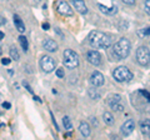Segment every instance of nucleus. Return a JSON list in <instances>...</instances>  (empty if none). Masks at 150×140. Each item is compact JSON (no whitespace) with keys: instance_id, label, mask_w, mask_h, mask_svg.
<instances>
[{"instance_id":"obj_1","label":"nucleus","mask_w":150,"mask_h":140,"mask_svg":"<svg viewBox=\"0 0 150 140\" xmlns=\"http://www.w3.org/2000/svg\"><path fill=\"white\" fill-rule=\"evenodd\" d=\"M88 41L94 49H108L112 44V38L109 34L95 30L89 34Z\"/></svg>"},{"instance_id":"obj_2","label":"nucleus","mask_w":150,"mask_h":140,"mask_svg":"<svg viewBox=\"0 0 150 140\" xmlns=\"http://www.w3.org/2000/svg\"><path fill=\"white\" fill-rule=\"evenodd\" d=\"M130 49H131L130 41L126 38H120L112 45V54H114L116 60H124L125 58L129 57Z\"/></svg>"},{"instance_id":"obj_3","label":"nucleus","mask_w":150,"mask_h":140,"mask_svg":"<svg viewBox=\"0 0 150 140\" xmlns=\"http://www.w3.org/2000/svg\"><path fill=\"white\" fill-rule=\"evenodd\" d=\"M64 65L68 69H76L79 66V55L71 49H67L64 51Z\"/></svg>"},{"instance_id":"obj_4","label":"nucleus","mask_w":150,"mask_h":140,"mask_svg":"<svg viewBox=\"0 0 150 140\" xmlns=\"http://www.w3.org/2000/svg\"><path fill=\"white\" fill-rule=\"evenodd\" d=\"M112 76L118 83H125V81H130L134 78V74L126 66H118L112 71Z\"/></svg>"},{"instance_id":"obj_5","label":"nucleus","mask_w":150,"mask_h":140,"mask_svg":"<svg viewBox=\"0 0 150 140\" xmlns=\"http://www.w3.org/2000/svg\"><path fill=\"white\" fill-rule=\"evenodd\" d=\"M137 62L142 66H149L150 65V50L146 46H139L137 50Z\"/></svg>"},{"instance_id":"obj_6","label":"nucleus","mask_w":150,"mask_h":140,"mask_svg":"<svg viewBox=\"0 0 150 140\" xmlns=\"http://www.w3.org/2000/svg\"><path fill=\"white\" fill-rule=\"evenodd\" d=\"M55 60L49 57V55H44L43 58L40 59V68L44 73H51L55 70Z\"/></svg>"},{"instance_id":"obj_7","label":"nucleus","mask_w":150,"mask_h":140,"mask_svg":"<svg viewBox=\"0 0 150 140\" xmlns=\"http://www.w3.org/2000/svg\"><path fill=\"white\" fill-rule=\"evenodd\" d=\"M86 60L94 66H99L101 64V55L98 50H89L86 54Z\"/></svg>"},{"instance_id":"obj_8","label":"nucleus","mask_w":150,"mask_h":140,"mask_svg":"<svg viewBox=\"0 0 150 140\" xmlns=\"http://www.w3.org/2000/svg\"><path fill=\"white\" fill-rule=\"evenodd\" d=\"M56 10H58L59 14H62V15H64V16H71L74 14L71 6H70V4L67 3V1H64V0H60V1L58 3Z\"/></svg>"},{"instance_id":"obj_9","label":"nucleus","mask_w":150,"mask_h":140,"mask_svg":"<svg viewBox=\"0 0 150 140\" xmlns=\"http://www.w3.org/2000/svg\"><path fill=\"white\" fill-rule=\"evenodd\" d=\"M134 129H135V121L133 119H128L123 125H121L120 133L123 136H129V135L134 132Z\"/></svg>"},{"instance_id":"obj_10","label":"nucleus","mask_w":150,"mask_h":140,"mask_svg":"<svg viewBox=\"0 0 150 140\" xmlns=\"http://www.w3.org/2000/svg\"><path fill=\"white\" fill-rule=\"evenodd\" d=\"M104 81H105V79H104V75L100 73V71H98V70H95L93 74H91V76H90V84L94 86V88H99V86H103L104 85Z\"/></svg>"},{"instance_id":"obj_11","label":"nucleus","mask_w":150,"mask_h":140,"mask_svg":"<svg viewBox=\"0 0 150 140\" xmlns=\"http://www.w3.org/2000/svg\"><path fill=\"white\" fill-rule=\"evenodd\" d=\"M73 4V6L75 8V10L79 11L80 14H86L88 13V6L85 5L84 0H70Z\"/></svg>"},{"instance_id":"obj_12","label":"nucleus","mask_w":150,"mask_h":140,"mask_svg":"<svg viewBox=\"0 0 150 140\" xmlns=\"http://www.w3.org/2000/svg\"><path fill=\"white\" fill-rule=\"evenodd\" d=\"M140 127V132L143 135H145L146 138H150V119H144L140 121L139 124Z\"/></svg>"},{"instance_id":"obj_13","label":"nucleus","mask_w":150,"mask_h":140,"mask_svg":"<svg viewBox=\"0 0 150 140\" xmlns=\"http://www.w3.org/2000/svg\"><path fill=\"white\" fill-rule=\"evenodd\" d=\"M43 46L45 50L50 51V53H54V51L58 50V44H56L53 39H49V38L43 41Z\"/></svg>"},{"instance_id":"obj_14","label":"nucleus","mask_w":150,"mask_h":140,"mask_svg":"<svg viewBox=\"0 0 150 140\" xmlns=\"http://www.w3.org/2000/svg\"><path fill=\"white\" fill-rule=\"evenodd\" d=\"M79 130H80V134L84 138L90 136V134H91L90 125H89V123H86V121H81L80 125H79Z\"/></svg>"},{"instance_id":"obj_15","label":"nucleus","mask_w":150,"mask_h":140,"mask_svg":"<svg viewBox=\"0 0 150 140\" xmlns=\"http://www.w3.org/2000/svg\"><path fill=\"white\" fill-rule=\"evenodd\" d=\"M99 9L101 13L106 14V15H115L116 13H118V6L116 5H112L111 8H108L105 5H103V4H99Z\"/></svg>"},{"instance_id":"obj_16","label":"nucleus","mask_w":150,"mask_h":140,"mask_svg":"<svg viewBox=\"0 0 150 140\" xmlns=\"http://www.w3.org/2000/svg\"><path fill=\"white\" fill-rule=\"evenodd\" d=\"M14 24H15V28L18 29L19 33H24L25 31V25L23 20L19 18V15H14Z\"/></svg>"},{"instance_id":"obj_17","label":"nucleus","mask_w":150,"mask_h":140,"mask_svg":"<svg viewBox=\"0 0 150 140\" xmlns=\"http://www.w3.org/2000/svg\"><path fill=\"white\" fill-rule=\"evenodd\" d=\"M103 119H104L106 125H112L114 124V116H112V114L109 113V111H105V113L103 114Z\"/></svg>"},{"instance_id":"obj_18","label":"nucleus","mask_w":150,"mask_h":140,"mask_svg":"<svg viewBox=\"0 0 150 140\" xmlns=\"http://www.w3.org/2000/svg\"><path fill=\"white\" fill-rule=\"evenodd\" d=\"M9 53H10V58L13 60H15V62H18V60L20 59V54H19V51L15 46H11L10 50H9Z\"/></svg>"},{"instance_id":"obj_19","label":"nucleus","mask_w":150,"mask_h":140,"mask_svg":"<svg viewBox=\"0 0 150 140\" xmlns=\"http://www.w3.org/2000/svg\"><path fill=\"white\" fill-rule=\"evenodd\" d=\"M19 43H20L23 50L28 51V48H29V43H28V39L25 38L24 35H20V36H19Z\"/></svg>"},{"instance_id":"obj_20","label":"nucleus","mask_w":150,"mask_h":140,"mask_svg":"<svg viewBox=\"0 0 150 140\" xmlns=\"http://www.w3.org/2000/svg\"><path fill=\"white\" fill-rule=\"evenodd\" d=\"M63 124H64L65 130H68V132H70V130L73 129V123H71V120H70L69 116H64L63 118Z\"/></svg>"},{"instance_id":"obj_21","label":"nucleus","mask_w":150,"mask_h":140,"mask_svg":"<svg viewBox=\"0 0 150 140\" xmlns=\"http://www.w3.org/2000/svg\"><path fill=\"white\" fill-rule=\"evenodd\" d=\"M120 100H121V96L119 94H114L108 98V104L111 105V104H115V103H120Z\"/></svg>"},{"instance_id":"obj_22","label":"nucleus","mask_w":150,"mask_h":140,"mask_svg":"<svg viewBox=\"0 0 150 140\" xmlns=\"http://www.w3.org/2000/svg\"><path fill=\"white\" fill-rule=\"evenodd\" d=\"M138 35H139V38H146V36H150V26L140 29L138 31Z\"/></svg>"},{"instance_id":"obj_23","label":"nucleus","mask_w":150,"mask_h":140,"mask_svg":"<svg viewBox=\"0 0 150 140\" xmlns=\"http://www.w3.org/2000/svg\"><path fill=\"white\" fill-rule=\"evenodd\" d=\"M110 108L114 110V111H123L124 110V106L121 105V104H119V103H115V104H111L110 105Z\"/></svg>"},{"instance_id":"obj_24","label":"nucleus","mask_w":150,"mask_h":140,"mask_svg":"<svg viewBox=\"0 0 150 140\" xmlns=\"http://www.w3.org/2000/svg\"><path fill=\"white\" fill-rule=\"evenodd\" d=\"M144 9L150 15V0H144Z\"/></svg>"},{"instance_id":"obj_25","label":"nucleus","mask_w":150,"mask_h":140,"mask_svg":"<svg viewBox=\"0 0 150 140\" xmlns=\"http://www.w3.org/2000/svg\"><path fill=\"white\" fill-rule=\"evenodd\" d=\"M89 95H90V98H91V99H99V93H96L95 91V94H94V93H93V89H90V90H89Z\"/></svg>"},{"instance_id":"obj_26","label":"nucleus","mask_w":150,"mask_h":140,"mask_svg":"<svg viewBox=\"0 0 150 140\" xmlns=\"http://www.w3.org/2000/svg\"><path fill=\"white\" fill-rule=\"evenodd\" d=\"M140 94H142L144 98H146V99L150 101V94H149L148 91H145V90H140Z\"/></svg>"},{"instance_id":"obj_27","label":"nucleus","mask_w":150,"mask_h":140,"mask_svg":"<svg viewBox=\"0 0 150 140\" xmlns=\"http://www.w3.org/2000/svg\"><path fill=\"white\" fill-rule=\"evenodd\" d=\"M56 76H58V78H63L64 76V70L63 69H56Z\"/></svg>"},{"instance_id":"obj_28","label":"nucleus","mask_w":150,"mask_h":140,"mask_svg":"<svg viewBox=\"0 0 150 140\" xmlns=\"http://www.w3.org/2000/svg\"><path fill=\"white\" fill-rule=\"evenodd\" d=\"M135 1H137V0H123V3L128 4V5H134Z\"/></svg>"},{"instance_id":"obj_29","label":"nucleus","mask_w":150,"mask_h":140,"mask_svg":"<svg viewBox=\"0 0 150 140\" xmlns=\"http://www.w3.org/2000/svg\"><path fill=\"white\" fill-rule=\"evenodd\" d=\"M1 63H3L4 65H9V64H10V59H8V58H4V59L1 60Z\"/></svg>"},{"instance_id":"obj_30","label":"nucleus","mask_w":150,"mask_h":140,"mask_svg":"<svg viewBox=\"0 0 150 140\" xmlns=\"http://www.w3.org/2000/svg\"><path fill=\"white\" fill-rule=\"evenodd\" d=\"M24 86H25L26 89H28V91H29V93H31V94H33V89H31V88L29 86V84H28V83H25V81H24Z\"/></svg>"},{"instance_id":"obj_31","label":"nucleus","mask_w":150,"mask_h":140,"mask_svg":"<svg viewBox=\"0 0 150 140\" xmlns=\"http://www.w3.org/2000/svg\"><path fill=\"white\" fill-rule=\"evenodd\" d=\"M3 108H5V109H10V108H11L10 103H3Z\"/></svg>"},{"instance_id":"obj_32","label":"nucleus","mask_w":150,"mask_h":140,"mask_svg":"<svg viewBox=\"0 0 150 140\" xmlns=\"http://www.w3.org/2000/svg\"><path fill=\"white\" fill-rule=\"evenodd\" d=\"M5 23H6V20L4 19V18H3L1 15H0V26H1V25H4V24H5Z\"/></svg>"},{"instance_id":"obj_33","label":"nucleus","mask_w":150,"mask_h":140,"mask_svg":"<svg viewBox=\"0 0 150 140\" xmlns=\"http://www.w3.org/2000/svg\"><path fill=\"white\" fill-rule=\"evenodd\" d=\"M43 29L44 30H49V24H48V23H44V24H43Z\"/></svg>"},{"instance_id":"obj_34","label":"nucleus","mask_w":150,"mask_h":140,"mask_svg":"<svg viewBox=\"0 0 150 140\" xmlns=\"http://www.w3.org/2000/svg\"><path fill=\"white\" fill-rule=\"evenodd\" d=\"M91 121H93V124L95 125V127H98V120H96V118H91Z\"/></svg>"},{"instance_id":"obj_35","label":"nucleus","mask_w":150,"mask_h":140,"mask_svg":"<svg viewBox=\"0 0 150 140\" xmlns=\"http://www.w3.org/2000/svg\"><path fill=\"white\" fill-rule=\"evenodd\" d=\"M3 38H4V33H3V31H0V40H1Z\"/></svg>"},{"instance_id":"obj_36","label":"nucleus","mask_w":150,"mask_h":140,"mask_svg":"<svg viewBox=\"0 0 150 140\" xmlns=\"http://www.w3.org/2000/svg\"><path fill=\"white\" fill-rule=\"evenodd\" d=\"M34 99H35V100H36V101H39V103H40V101H41V100H40V99H39V98H38V96H34Z\"/></svg>"},{"instance_id":"obj_37","label":"nucleus","mask_w":150,"mask_h":140,"mask_svg":"<svg viewBox=\"0 0 150 140\" xmlns=\"http://www.w3.org/2000/svg\"><path fill=\"white\" fill-rule=\"evenodd\" d=\"M36 1H40V0H36Z\"/></svg>"}]
</instances>
